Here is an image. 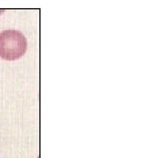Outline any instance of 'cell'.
<instances>
[{
    "mask_svg": "<svg viewBox=\"0 0 141 158\" xmlns=\"http://www.w3.org/2000/svg\"><path fill=\"white\" fill-rule=\"evenodd\" d=\"M27 49V40L21 32L8 29L0 33V57L14 60L24 55Z\"/></svg>",
    "mask_w": 141,
    "mask_h": 158,
    "instance_id": "cell-1",
    "label": "cell"
}]
</instances>
